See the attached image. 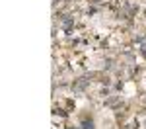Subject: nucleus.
<instances>
[{
	"instance_id": "nucleus-1",
	"label": "nucleus",
	"mask_w": 146,
	"mask_h": 129,
	"mask_svg": "<svg viewBox=\"0 0 146 129\" xmlns=\"http://www.w3.org/2000/svg\"><path fill=\"white\" fill-rule=\"evenodd\" d=\"M88 82H90L88 78H78V80L72 84V88H74L76 92H80V90H84V88H86V84H88Z\"/></svg>"
},
{
	"instance_id": "nucleus-2",
	"label": "nucleus",
	"mask_w": 146,
	"mask_h": 129,
	"mask_svg": "<svg viewBox=\"0 0 146 129\" xmlns=\"http://www.w3.org/2000/svg\"><path fill=\"white\" fill-rule=\"evenodd\" d=\"M82 129H96L94 127V121H88V119H84V121H82Z\"/></svg>"
},
{
	"instance_id": "nucleus-3",
	"label": "nucleus",
	"mask_w": 146,
	"mask_h": 129,
	"mask_svg": "<svg viewBox=\"0 0 146 129\" xmlns=\"http://www.w3.org/2000/svg\"><path fill=\"white\" fill-rule=\"evenodd\" d=\"M62 25H64V27H70V25H72V20H64Z\"/></svg>"
},
{
	"instance_id": "nucleus-4",
	"label": "nucleus",
	"mask_w": 146,
	"mask_h": 129,
	"mask_svg": "<svg viewBox=\"0 0 146 129\" xmlns=\"http://www.w3.org/2000/svg\"><path fill=\"white\" fill-rule=\"evenodd\" d=\"M66 129H78V127H66Z\"/></svg>"
}]
</instances>
